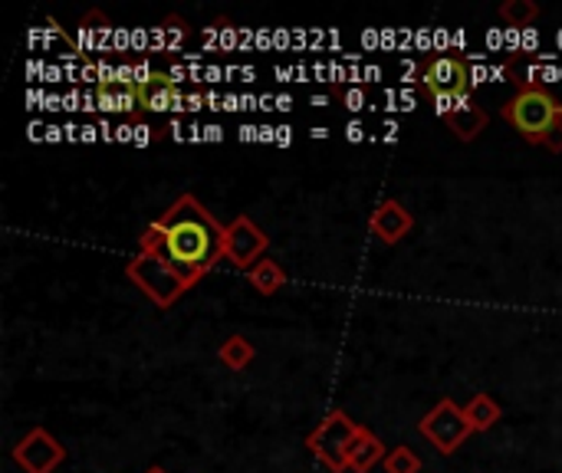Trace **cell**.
I'll return each mask as SVG.
<instances>
[{
  "mask_svg": "<svg viewBox=\"0 0 562 473\" xmlns=\"http://www.w3.org/2000/svg\"><path fill=\"white\" fill-rule=\"evenodd\" d=\"M227 227H221L198 198H178L165 217L152 221L142 234V250L168 260L191 286L224 257Z\"/></svg>",
  "mask_w": 562,
  "mask_h": 473,
  "instance_id": "obj_1",
  "label": "cell"
},
{
  "mask_svg": "<svg viewBox=\"0 0 562 473\" xmlns=\"http://www.w3.org/2000/svg\"><path fill=\"white\" fill-rule=\"evenodd\" d=\"M503 116L513 122V129L526 139V142H539L549 135L552 126H559L562 119V103L552 99L549 93L542 90H519L506 106H503Z\"/></svg>",
  "mask_w": 562,
  "mask_h": 473,
  "instance_id": "obj_2",
  "label": "cell"
},
{
  "mask_svg": "<svg viewBox=\"0 0 562 473\" xmlns=\"http://www.w3.org/2000/svg\"><path fill=\"white\" fill-rule=\"evenodd\" d=\"M126 276L159 306H172L191 286L168 260H162L159 253H145V250L129 263Z\"/></svg>",
  "mask_w": 562,
  "mask_h": 473,
  "instance_id": "obj_3",
  "label": "cell"
},
{
  "mask_svg": "<svg viewBox=\"0 0 562 473\" xmlns=\"http://www.w3.org/2000/svg\"><path fill=\"white\" fill-rule=\"evenodd\" d=\"M359 434V424L346 411H332L313 434H309V450L332 470L342 473L349 466V447Z\"/></svg>",
  "mask_w": 562,
  "mask_h": 473,
  "instance_id": "obj_4",
  "label": "cell"
},
{
  "mask_svg": "<svg viewBox=\"0 0 562 473\" xmlns=\"http://www.w3.org/2000/svg\"><path fill=\"white\" fill-rule=\"evenodd\" d=\"M418 430L441 450V453H454L467 434H473V424L467 417L464 407H457L454 401H437L418 424Z\"/></svg>",
  "mask_w": 562,
  "mask_h": 473,
  "instance_id": "obj_5",
  "label": "cell"
},
{
  "mask_svg": "<svg viewBox=\"0 0 562 473\" xmlns=\"http://www.w3.org/2000/svg\"><path fill=\"white\" fill-rule=\"evenodd\" d=\"M270 247V237L250 221V217H237L227 224V240H224V257L237 267H257L264 260Z\"/></svg>",
  "mask_w": 562,
  "mask_h": 473,
  "instance_id": "obj_6",
  "label": "cell"
},
{
  "mask_svg": "<svg viewBox=\"0 0 562 473\" xmlns=\"http://www.w3.org/2000/svg\"><path fill=\"white\" fill-rule=\"evenodd\" d=\"M63 457H67L63 444H60L54 434H47L44 427L31 430V434L14 447V460H17L27 473H54V470L63 463Z\"/></svg>",
  "mask_w": 562,
  "mask_h": 473,
  "instance_id": "obj_7",
  "label": "cell"
},
{
  "mask_svg": "<svg viewBox=\"0 0 562 473\" xmlns=\"http://www.w3.org/2000/svg\"><path fill=\"white\" fill-rule=\"evenodd\" d=\"M424 90L437 99V96H467L470 93V76H467V67L464 60H454V57H437L428 63L424 70Z\"/></svg>",
  "mask_w": 562,
  "mask_h": 473,
  "instance_id": "obj_8",
  "label": "cell"
},
{
  "mask_svg": "<svg viewBox=\"0 0 562 473\" xmlns=\"http://www.w3.org/2000/svg\"><path fill=\"white\" fill-rule=\"evenodd\" d=\"M368 227H372V234H375L382 244H398V240L414 227V221H411V214H408L398 201H382V204L375 208Z\"/></svg>",
  "mask_w": 562,
  "mask_h": 473,
  "instance_id": "obj_9",
  "label": "cell"
},
{
  "mask_svg": "<svg viewBox=\"0 0 562 473\" xmlns=\"http://www.w3.org/2000/svg\"><path fill=\"white\" fill-rule=\"evenodd\" d=\"M447 126H450V132H454L460 142H473V139L487 129V113H483L477 103H470V93H467V96L457 99L454 113L447 116Z\"/></svg>",
  "mask_w": 562,
  "mask_h": 473,
  "instance_id": "obj_10",
  "label": "cell"
},
{
  "mask_svg": "<svg viewBox=\"0 0 562 473\" xmlns=\"http://www.w3.org/2000/svg\"><path fill=\"white\" fill-rule=\"evenodd\" d=\"M136 93H139V103H142V106H149V109H155V113H165V109H185L172 76H152L145 86H136Z\"/></svg>",
  "mask_w": 562,
  "mask_h": 473,
  "instance_id": "obj_11",
  "label": "cell"
},
{
  "mask_svg": "<svg viewBox=\"0 0 562 473\" xmlns=\"http://www.w3.org/2000/svg\"><path fill=\"white\" fill-rule=\"evenodd\" d=\"M385 447H382V440L372 434V430H365V427H359V434H355V440H352V447H349V470H355V473H368L375 463H385Z\"/></svg>",
  "mask_w": 562,
  "mask_h": 473,
  "instance_id": "obj_12",
  "label": "cell"
},
{
  "mask_svg": "<svg viewBox=\"0 0 562 473\" xmlns=\"http://www.w3.org/2000/svg\"><path fill=\"white\" fill-rule=\"evenodd\" d=\"M247 276H250V283H254L264 296H273V293L286 283V273L280 270V263H277V260H267V257H264L257 267H250Z\"/></svg>",
  "mask_w": 562,
  "mask_h": 473,
  "instance_id": "obj_13",
  "label": "cell"
},
{
  "mask_svg": "<svg viewBox=\"0 0 562 473\" xmlns=\"http://www.w3.org/2000/svg\"><path fill=\"white\" fill-rule=\"evenodd\" d=\"M218 355H221V362H224L227 368L244 371V368L254 362V355H257V352H254V345H250L244 335H231V339L221 345V352H218Z\"/></svg>",
  "mask_w": 562,
  "mask_h": 473,
  "instance_id": "obj_14",
  "label": "cell"
},
{
  "mask_svg": "<svg viewBox=\"0 0 562 473\" xmlns=\"http://www.w3.org/2000/svg\"><path fill=\"white\" fill-rule=\"evenodd\" d=\"M464 411H467V417H470L473 430H490V427L500 421V404H496L490 394H477Z\"/></svg>",
  "mask_w": 562,
  "mask_h": 473,
  "instance_id": "obj_15",
  "label": "cell"
},
{
  "mask_svg": "<svg viewBox=\"0 0 562 473\" xmlns=\"http://www.w3.org/2000/svg\"><path fill=\"white\" fill-rule=\"evenodd\" d=\"M539 8L532 4V0H506V4L500 8V17L510 24V27H529L536 21Z\"/></svg>",
  "mask_w": 562,
  "mask_h": 473,
  "instance_id": "obj_16",
  "label": "cell"
},
{
  "mask_svg": "<svg viewBox=\"0 0 562 473\" xmlns=\"http://www.w3.org/2000/svg\"><path fill=\"white\" fill-rule=\"evenodd\" d=\"M385 470L388 473H418L421 470V460L411 447H395L388 457H385Z\"/></svg>",
  "mask_w": 562,
  "mask_h": 473,
  "instance_id": "obj_17",
  "label": "cell"
},
{
  "mask_svg": "<svg viewBox=\"0 0 562 473\" xmlns=\"http://www.w3.org/2000/svg\"><path fill=\"white\" fill-rule=\"evenodd\" d=\"M542 145H546V149H552V152H562V122L549 129V135L542 139Z\"/></svg>",
  "mask_w": 562,
  "mask_h": 473,
  "instance_id": "obj_18",
  "label": "cell"
},
{
  "mask_svg": "<svg viewBox=\"0 0 562 473\" xmlns=\"http://www.w3.org/2000/svg\"><path fill=\"white\" fill-rule=\"evenodd\" d=\"M136 99H139V93H136V96H129V93H126V96H122V99H119V103H122V109H132V103H136ZM113 103H116V99H113V96H106V93H103V109H116V106H113Z\"/></svg>",
  "mask_w": 562,
  "mask_h": 473,
  "instance_id": "obj_19",
  "label": "cell"
},
{
  "mask_svg": "<svg viewBox=\"0 0 562 473\" xmlns=\"http://www.w3.org/2000/svg\"><path fill=\"white\" fill-rule=\"evenodd\" d=\"M349 142H362V126L359 122L349 126Z\"/></svg>",
  "mask_w": 562,
  "mask_h": 473,
  "instance_id": "obj_20",
  "label": "cell"
},
{
  "mask_svg": "<svg viewBox=\"0 0 562 473\" xmlns=\"http://www.w3.org/2000/svg\"><path fill=\"white\" fill-rule=\"evenodd\" d=\"M149 473H168V470H162V466H152Z\"/></svg>",
  "mask_w": 562,
  "mask_h": 473,
  "instance_id": "obj_21",
  "label": "cell"
}]
</instances>
